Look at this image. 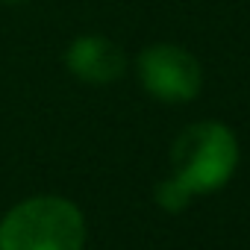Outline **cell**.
Segmentation results:
<instances>
[{"mask_svg": "<svg viewBox=\"0 0 250 250\" xmlns=\"http://www.w3.org/2000/svg\"><path fill=\"white\" fill-rule=\"evenodd\" d=\"M238 139L221 121H197L171 145V177L191 194L221 191L238 168Z\"/></svg>", "mask_w": 250, "mask_h": 250, "instance_id": "cell-1", "label": "cell"}, {"mask_svg": "<svg viewBox=\"0 0 250 250\" xmlns=\"http://www.w3.org/2000/svg\"><path fill=\"white\" fill-rule=\"evenodd\" d=\"M83 209L56 194H39L15 203L0 218V250H83Z\"/></svg>", "mask_w": 250, "mask_h": 250, "instance_id": "cell-2", "label": "cell"}, {"mask_svg": "<svg viewBox=\"0 0 250 250\" xmlns=\"http://www.w3.org/2000/svg\"><path fill=\"white\" fill-rule=\"evenodd\" d=\"M136 77L142 88L159 103H188L203 88V68L194 53L180 44L156 42L136 56Z\"/></svg>", "mask_w": 250, "mask_h": 250, "instance_id": "cell-3", "label": "cell"}, {"mask_svg": "<svg viewBox=\"0 0 250 250\" xmlns=\"http://www.w3.org/2000/svg\"><path fill=\"white\" fill-rule=\"evenodd\" d=\"M65 68L88 85H109L127 71V53L106 36L85 33L65 47Z\"/></svg>", "mask_w": 250, "mask_h": 250, "instance_id": "cell-4", "label": "cell"}, {"mask_svg": "<svg viewBox=\"0 0 250 250\" xmlns=\"http://www.w3.org/2000/svg\"><path fill=\"white\" fill-rule=\"evenodd\" d=\"M153 200H156V206H159L162 212L177 215V212H183V209L191 203V194H188L174 177H168V180H159V183H156V188H153Z\"/></svg>", "mask_w": 250, "mask_h": 250, "instance_id": "cell-5", "label": "cell"}, {"mask_svg": "<svg viewBox=\"0 0 250 250\" xmlns=\"http://www.w3.org/2000/svg\"><path fill=\"white\" fill-rule=\"evenodd\" d=\"M0 3H9V6H18V3H24V0H0Z\"/></svg>", "mask_w": 250, "mask_h": 250, "instance_id": "cell-6", "label": "cell"}]
</instances>
